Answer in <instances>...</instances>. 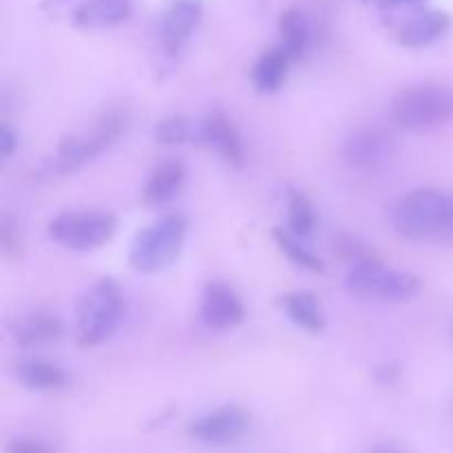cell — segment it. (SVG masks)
Instances as JSON below:
<instances>
[{"mask_svg":"<svg viewBox=\"0 0 453 453\" xmlns=\"http://www.w3.org/2000/svg\"><path fill=\"white\" fill-rule=\"evenodd\" d=\"M274 242L281 248V252H286V257L292 264H296L299 268L310 270V273H323V261L319 259V257H314L312 252L303 246V239L295 237V234L288 233V230L277 228L274 230Z\"/></svg>","mask_w":453,"mask_h":453,"instance_id":"cell-23","label":"cell"},{"mask_svg":"<svg viewBox=\"0 0 453 453\" xmlns=\"http://www.w3.org/2000/svg\"><path fill=\"white\" fill-rule=\"evenodd\" d=\"M345 288L349 295L365 301L380 303H403L414 299L423 283L416 274L403 273L383 265L376 259H365L354 264L345 274Z\"/></svg>","mask_w":453,"mask_h":453,"instance_id":"cell-5","label":"cell"},{"mask_svg":"<svg viewBox=\"0 0 453 453\" xmlns=\"http://www.w3.org/2000/svg\"><path fill=\"white\" fill-rule=\"evenodd\" d=\"M118 221L111 212H62L49 221V237L66 250L88 252L104 246Z\"/></svg>","mask_w":453,"mask_h":453,"instance_id":"cell-7","label":"cell"},{"mask_svg":"<svg viewBox=\"0 0 453 453\" xmlns=\"http://www.w3.org/2000/svg\"><path fill=\"white\" fill-rule=\"evenodd\" d=\"M343 155L349 166L358 168V171H374L389 162V157L394 155V140L380 128H357L345 137Z\"/></svg>","mask_w":453,"mask_h":453,"instance_id":"cell-9","label":"cell"},{"mask_svg":"<svg viewBox=\"0 0 453 453\" xmlns=\"http://www.w3.org/2000/svg\"><path fill=\"white\" fill-rule=\"evenodd\" d=\"M370 453H403V451L396 449V447H392V445H379V447H374Z\"/></svg>","mask_w":453,"mask_h":453,"instance_id":"cell-27","label":"cell"},{"mask_svg":"<svg viewBox=\"0 0 453 453\" xmlns=\"http://www.w3.org/2000/svg\"><path fill=\"white\" fill-rule=\"evenodd\" d=\"M281 308L295 326L308 332H321L326 327V314H323L321 303L317 295L310 290H295L281 296Z\"/></svg>","mask_w":453,"mask_h":453,"instance_id":"cell-17","label":"cell"},{"mask_svg":"<svg viewBox=\"0 0 453 453\" xmlns=\"http://www.w3.org/2000/svg\"><path fill=\"white\" fill-rule=\"evenodd\" d=\"M7 453H51V447L38 438H16Z\"/></svg>","mask_w":453,"mask_h":453,"instance_id":"cell-24","label":"cell"},{"mask_svg":"<svg viewBox=\"0 0 453 453\" xmlns=\"http://www.w3.org/2000/svg\"><path fill=\"white\" fill-rule=\"evenodd\" d=\"M451 20L445 12H438V9H429V12L416 13L414 18L403 25L401 34H398V40L401 44L411 49L427 47V44L436 42L447 29H449Z\"/></svg>","mask_w":453,"mask_h":453,"instance_id":"cell-16","label":"cell"},{"mask_svg":"<svg viewBox=\"0 0 453 453\" xmlns=\"http://www.w3.org/2000/svg\"><path fill=\"white\" fill-rule=\"evenodd\" d=\"M16 376L27 389H35V392H51V389H60L66 383L65 370L44 361V358L22 361L16 367Z\"/></svg>","mask_w":453,"mask_h":453,"instance_id":"cell-20","label":"cell"},{"mask_svg":"<svg viewBox=\"0 0 453 453\" xmlns=\"http://www.w3.org/2000/svg\"><path fill=\"white\" fill-rule=\"evenodd\" d=\"M16 146H18L16 133H13L9 127L0 128V155H3L4 159L12 157L13 150H16Z\"/></svg>","mask_w":453,"mask_h":453,"instance_id":"cell-25","label":"cell"},{"mask_svg":"<svg viewBox=\"0 0 453 453\" xmlns=\"http://www.w3.org/2000/svg\"><path fill=\"white\" fill-rule=\"evenodd\" d=\"M279 34H281V44L279 47L292 58V60H299L310 47V40H312V25H310V18L305 16L301 9H288L279 18Z\"/></svg>","mask_w":453,"mask_h":453,"instance_id":"cell-19","label":"cell"},{"mask_svg":"<svg viewBox=\"0 0 453 453\" xmlns=\"http://www.w3.org/2000/svg\"><path fill=\"white\" fill-rule=\"evenodd\" d=\"M186 224L184 215H164L155 224L140 230L131 246V261L137 273H159L177 261L181 248L186 242Z\"/></svg>","mask_w":453,"mask_h":453,"instance_id":"cell-6","label":"cell"},{"mask_svg":"<svg viewBox=\"0 0 453 453\" xmlns=\"http://www.w3.org/2000/svg\"><path fill=\"white\" fill-rule=\"evenodd\" d=\"M186 181V168L181 162H164L150 173L144 186V203L153 208H162L171 203L180 195Z\"/></svg>","mask_w":453,"mask_h":453,"instance_id":"cell-15","label":"cell"},{"mask_svg":"<svg viewBox=\"0 0 453 453\" xmlns=\"http://www.w3.org/2000/svg\"><path fill=\"white\" fill-rule=\"evenodd\" d=\"M62 334V323L47 310H29L12 321V336L22 348H38L51 343Z\"/></svg>","mask_w":453,"mask_h":453,"instance_id":"cell-13","label":"cell"},{"mask_svg":"<svg viewBox=\"0 0 453 453\" xmlns=\"http://www.w3.org/2000/svg\"><path fill=\"white\" fill-rule=\"evenodd\" d=\"M365 3L380 4V7H401V4H418L423 0H365Z\"/></svg>","mask_w":453,"mask_h":453,"instance_id":"cell-26","label":"cell"},{"mask_svg":"<svg viewBox=\"0 0 453 453\" xmlns=\"http://www.w3.org/2000/svg\"><path fill=\"white\" fill-rule=\"evenodd\" d=\"M248 429H250V416L234 405L217 407L188 425L190 438L206 447L234 445L246 436Z\"/></svg>","mask_w":453,"mask_h":453,"instance_id":"cell-8","label":"cell"},{"mask_svg":"<svg viewBox=\"0 0 453 453\" xmlns=\"http://www.w3.org/2000/svg\"><path fill=\"white\" fill-rule=\"evenodd\" d=\"M133 0H84L73 12V22L82 29H106L127 20Z\"/></svg>","mask_w":453,"mask_h":453,"instance_id":"cell-14","label":"cell"},{"mask_svg":"<svg viewBox=\"0 0 453 453\" xmlns=\"http://www.w3.org/2000/svg\"><path fill=\"white\" fill-rule=\"evenodd\" d=\"M392 122L410 133L445 127L453 119V91L441 84H414L392 102Z\"/></svg>","mask_w":453,"mask_h":453,"instance_id":"cell-3","label":"cell"},{"mask_svg":"<svg viewBox=\"0 0 453 453\" xmlns=\"http://www.w3.org/2000/svg\"><path fill=\"white\" fill-rule=\"evenodd\" d=\"M127 111L118 109V106L104 111L91 124V128H84L75 135L65 137L58 144L56 153L47 159V173L69 175V173H75L91 164L93 159L100 157L104 150H109L118 142V137L127 131Z\"/></svg>","mask_w":453,"mask_h":453,"instance_id":"cell-1","label":"cell"},{"mask_svg":"<svg viewBox=\"0 0 453 453\" xmlns=\"http://www.w3.org/2000/svg\"><path fill=\"white\" fill-rule=\"evenodd\" d=\"M124 319V295L113 279H100L82 295L78 303V341L93 348L109 339Z\"/></svg>","mask_w":453,"mask_h":453,"instance_id":"cell-4","label":"cell"},{"mask_svg":"<svg viewBox=\"0 0 453 453\" xmlns=\"http://www.w3.org/2000/svg\"><path fill=\"white\" fill-rule=\"evenodd\" d=\"M392 224L407 239H429L453 230V197L438 188H416L398 199Z\"/></svg>","mask_w":453,"mask_h":453,"instance_id":"cell-2","label":"cell"},{"mask_svg":"<svg viewBox=\"0 0 453 453\" xmlns=\"http://www.w3.org/2000/svg\"><path fill=\"white\" fill-rule=\"evenodd\" d=\"M202 18V3L199 0H173L164 12L162 27V44L168 53L180 51L181 44L190 38Z\"/></svg>","mask_w":453,"mask_h":453,"instance_id":"cell-12","label":"cell"},{"mask_svg":"<svg viewBox=\"0 0 453 453\" xmlns=\"http://www.w3.org/2000/svg\"><path fill=\"white\" fill-rule=\"evenodd\" d=\"M195 142L215 150L224 162L234 168H242L246 162V150H243L237 128L219 111H212L206 118L197 119V140Z\"/></svg>","mask_w":453,"mask_h":453,"instance_id":"cell-10","label":"cell"},{"mask_svg":"<svg viewBox=\"0 0 453 453\" xmlns=\"http://www.w3.org/2000/svg\"><path fill=\"white\" fill-rule=\"evenodd\" d=\"M199 314L211 330H230L246 319V310L237 292L219 281H211L203 288Z\"/></svg>","mask_w":453,"mask_h":453,"instance_id":"cell-11","label":"cell"},{"mask_svg":"<svg viewBox=\"0 0 453 453\" xmlns=\"http://www.w3.org/2000/svg\"><path fill=\"white\" fill-rule=\"evenodd\" d=\"M288 226H290L288 233L299 239L310 237L317 226V212H314L312 202L299 190H290L288 195Z\"/></svg>","mask_w":453,"mask_h":453,"instance_id":"cell-21","label":"cell"},{"mask_svg":"<svg viewBox=\"0 0 453 453\" xmlns=\"http://www.w3.org/2000/svg\"><path fill=\"white\" fill-rule=\"evenodd\" d=\"M292 58L281 47L265 51L252 66V84L259 93H277L288 78V66Z\"/></svg>","mask_w":453,"mask_h":453,"instance_id":"cell-18","label":"cell"},{"mask_svg":"<svg viewBox=\"0 0 453 453\" xmlns=\"http://www.w3.org/2000/svg\"><path fill=\"white\" fill-rule=\"evenodd\" d=\"M155 140L164 146H181L197 140V119H188L184 115H171L155 124Z\"/></svg>","mask_w":453,"mask_h":453,"instance_id":"cell-22","label":"cell"}]
</instances>
